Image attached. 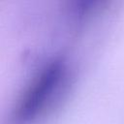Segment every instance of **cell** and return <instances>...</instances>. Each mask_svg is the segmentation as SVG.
<instances>
[{
    "mask_svg": "<svg viewBox=\"0 0 124 124\" xmlns=\"http://www.w3.org/2000/svg\"><path fill=\"white\" fill-rule=\"evenodd\" d=\"M67 78V65L60 59L43 66L21 93L15 108L16 120L27 123L42 114L62 92Z\"/></svg>",
    "mask_w": 124,
    "mask_h": 124,
    "instance_id": "obj_1",
    "label": "cell"
}]
</instances>
